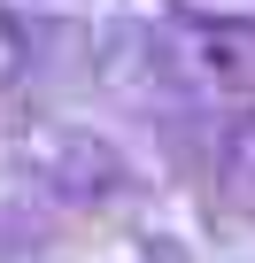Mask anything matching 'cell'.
<instances>
[{
    "label": "cell",
    "mask_w": 255,
    "mask_h": 263,
    "mask_svg": "<svg viewBox=\"0 0 255 263\" xmlns=\"http://www.w3.org/2000/svg\"><path fill=\"white\" fill-rule=\"evenodd\" d=\"M155 62L170 85L201 93V101H255V24L247 16H170L155 31Z\"/></svg>",
    "instance_id": "cell-1"
}]
</instances>
